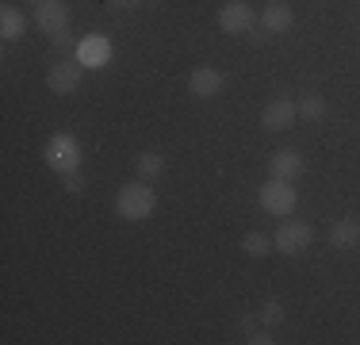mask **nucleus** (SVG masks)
Returning a JSON list of instances; mask_svg holds the SVG:
<instances>
[{
    "mask_svg": "<svg viewBox=\"0 0 360 345\" xmlns=\"http://www.w3.org/2000/svg\"><path fill=\"white\" fill-rule=\"evenodd\" d=\"M153 207H158V192H153L150 180H142V177L131 180V184H123L115 192V211H119V219H127V222L150 219Z\"/></svg>",
    "mask_w": 360,
    "mask_h": 345,
    "instance_id": "obj_1",
    "label": "nucleus"
},
{
    "mask_svg": "<svg viewBox=\"0 0 360 345\" xmlns=\"http://www.w3.org/2000/svg\"><path fill=\"white\" fill-rule=\"evenodd\" d=\"M311 242H314V230H311V222H303V219H284L276 227V234H272V246H276V253H284V257L307 253Z\"/></svg>",
    "mask_w": 360,
    "mask_h": 345,
    "instance_id": "obj_2",
    "label": "nucleus"
},
{
    "mask_svg": "<svg viewBox=\"0 0 360 345\" xmlns=\"http://www.w3.org/2000/svg\"><path fill=\"white\" fill-rule=\"evenodd\" d=\"M257 203L264 207L269 215H291L295 211V203H299V192L291 188V180H264L261 184V192H257Z\"/></svg>",
    "mask_w": 360,
    "mask_h": 345,
    "instance_id": "obj_3",
    "label": "nucleus"
},
{
    "mask_svg": "<svg viewBox=\"0 0 360 345\" xmlns=\"http://www.w3.org/2000/svg\"><path fill=\"white\" fill-rule=\"evenodd\" d=\"M46 165L54 172H77L81 169V142H77L73 134H54L46 142Z\"/></svg>",
    "mask_w": 360,
    "mask_h": 345,
    "instance_id": "obj_4",
    "label": "nucleus"
},
{
    "mask_svg": "<svg viewBox=\"0 0 360 345\" xmlns=\"http://www.w3.org/2000/svg\"><path fill=\"white\" fill-rule=\"evenodd\" d=\"M81 73H84V65L65 54V58H58V62L46 69V89L54 92V96H73L77 84H81Z\"/></svg>",
    "mask_w": 360,
    "mask_h": 345,
    "instance_id": "obj_5",
    "label": "nucleus"
},
{
    "mask_svg": "<svg viewBox=\"0 0 360 345\" xmlns=\"http://www.w3.org/2000/svg\"><path fill=\"white\" fill-rule=\"evenodd\" d=\"M35 23H39V31L50 34V42L62 39V34H70V8H65V0L35 4Z\"/></svg>",
    "mask_w": 360,
    "mask_h": 345,
    "instance_id": "obj_6",
    "label": "nucleus"
},
{
    "mask_svg": "<svg viewBox=\"0 0 360 345\" xmlns=\"http://www.w3.org/2000/svg\"><path fill=\"white\" fill-rule=\"evenodd\" d=\"M253 23H257V12L245 0H226L219 8V27L226 34H245V31H253Z\"/></svg>",
    "mask_w": 360,
    "mask_h": 345,
    "instance_id": "obj_7",
    "label": "nucleus"
},
{
    "mask_svg": "<svg viewBox=\"0 0 360 345\" xmlns=\"http://www.w3.org/2000/svg\"><path fill=\"white\" fill-rule=\"evenodd\" d=\"M295 119H299V104H295V100H288V96L264 104V111H261L264 131H288V127L295 123Z\"/></svg>",
    "mask_w": 360,
    "mask_h": 345,
    "instance_id": "obj_8",
    "label": "nucleus"
},
{
    "mask_svg": "<svg viewBox=\"0 0 360 345\" xmlns=\"http://www.w3.org/2000/svg\"><path fill=\"white\" fill-rule=\"evenodd\" d=\"M77 62H81L84 69H100L111 62V42L104 39V34H89V39L77 42Z\"/></svg>",
    "mask_w": 360,
    "mask_h": 345,
    "instance_id": "obj_9",
    "label": "nucleus"
},
{
    "mask_svg": "<svg viewBox=\"0 0 360 345\" xmlns=\"http://www.w3.org/2000/svg\"><path fill=\"white\" fill-rule=\"evenodd\" d=\"M188 92H192L195 100H211L222 92V73L215 65H200L192 69V77H188Z\"/></svg>",
    "mask_w": 360,
    "mask_h": 345,
    "instance_id": "obj_10",
    "label": "nucleus"
},
{
    "mask_svg": "<svg viewBox=\"0 0 360 345\" xmlns=\"http://www.w3.org/2000/svg\"><path fill=\"white\" fill-rule=\"evenodd\" d=\"M291 23H295V8L288 4V0H269L261 12V27L269 34H284L291 31Z\"/></svg>",
    "mask_w": 360,
    "mask_h": 345,
    "instance_id": "obj_11",
    "label": "nucleus"
},
{
    "mask_svg": "<svg viewBox=\"0 0 360 345\" xmlns=\"http://www.w3.org/2000/svg\"><path fill=\"white\" fill-rule=\"evenodd\" d=\"M303 169H307V161H303V153H299V150H276V153H272V161H269V172L276 180H299V177H303Z\"/></svg>",
    "mask_w": 360,
    "mask_h": 345,
    "instance_id": "obj_12",
    "label": "nucleus"
},
{
    "mask_svg": "<svg viewBox=\"0 0 360 345\" xmlns=\"http://www.w3.org/2000/svg\"><path fill=\"white\" fill-rule=\"evenodd\" d=\"M330 246L338 249H356L360 246V219H338L330 227Z\"/></svg>",
    "mask_w": 360,
    "mask_h": 345,
    "instance_id": "obj_13",
    "label": "nucleus"
},
{
    "mask_svg": "<svg viewBox=\"0 0 360 345\" xmlns=\"http://www.w3.org/2000/svg\"><path fill=\"white\" fill-rule=\"evenodd\" d=\"M23 31H27V15H23L15 4H4V8H0V34H4V42L23 39Z\"/></svg>",
    "mask_w": 360,
    "mask_h": 345,
    "instance_id": "obj_14",
    "label": "nucleus"
},
{
    "mask_svg": "<svg viewBox=\"0 0 360 345\" xmlns=\"http://www.w3.org/2000/svg\"><path fill=\"white\" fill-rule=\"evenodd\" d=\"M134 169H139V177H142V180H158L161 172H165V153H158V150H146V153H139V161H134Z\"/></svg>",
    "mask_w": 360,
    "mask_h": 345,
    "instance_id": "obj_15",
    "label": "nucleus"
},
{
    "mask_svg": "<svg viewBox=\"0 0 360 345\" xmlns=\"http://www.w3.org/2000/svg\"><path fill=\"white\" fill-rule=\"evenodd\" d=\"M272 249H276V246H272V238L264 234V230H250V234L242 238V253L245 257H269Z\"/></svg>",
    "mask_w": 360,
    "mask_h": 345,
    "instance_id": "obj_16",
    "label": "nucleus"
},
{
    "mask_svg": "<svg viewBox=\"0 0 360 345\" xmlns=\"http://www.w3.org/2000/svg\"><path fill=\"white\" fill-rule=\"evenodd\" d=\"M326 111H330V104H326L322 92H307V96L299 100V119H311L314 123V119H322Z\"/></svg>",
    "mask_w": 360,
    "mask_h": 345,
    "instance_id": "obj_17",
    "label": "nucleus"
},
{
    "mask_svg": "<svg viewBox=\"0 0 360 345\" xmlns=\"http://www.w3.org/2000/svg\"><path fill=\"white\" fill-rule=\"evenodd\" d=\"M257 318H261L264 326H280V322H284V307H280L276 299H269V303L257 310Z\"/></svg>",
    "mask_w": 360,
    "mask_h": 345,
    "instance_id": "obj_18",
    "label": "nucleus"
},
{
    "mask_svg": "<svg viewBox=\"0 0 360 345\" xmlns=\"http://www.w3.org/2000/svg\"><path fill=\"white\" fill-rule=\"evenodd\" d=\"M65 192H70V196H81V192H84L81 172H65Z\"/></svg>",
    "mask_w": 360,
    "mask_h": 345,
    "instance_id": "obj_19",
    "label": "nucleus"
},
{
    "mask_svg": "<svg viewBox=\"0 0 360 345\" xmlns=\"http://www.w3.org/2000/svg\"><path fill=\"white\" fill-rule=\"evenodd\" d=\"M245 341H250V345H272L276 338H272V326H269V330H253V334H250V338H245Z\"/></svg>",
    "mask_w": 360,
    "mask_h": 345,
    "instance_id": "obj_20",
    "label": "nucleus"
},
{
    "mask_svg": "<svg viewBox=\"0 0 360 345\" xmlns=\"http://www.w3.org/2000/svg\"><path fill=\"white\" fill-rule=\"evenodd\" d=\"M257 322H261V318H253V315H242V318H238V326H242L245 334H253V330H257Z\"/></svg>",
    "mask_w": 360,
    "mask_h": 345,
    "instance_id": "obj_21",
    "label": "nucleus"
},
{
    "mask_svg": "<svg viewBox=\"0 0 360 345\" xmlns=\"http://www.w3.org/2000/svg\"><path fill=\"white\" fill-rule=\"evenodd\" d=\"M111 4H131V0H111Z\"/></svg>",
    "mask_w": 360,
    "mask_h": 345,
    "instance_id": "obj_22",
    "label": "nucleus"
},
{
    "mask_svg": "<svg viewBox=\"0 0 360 345\" xmlns=\"http://www.w3.org/2000/svg\"><path fill=\"white\" fill-rule=\"evenodd\" d=\"M27 4H46V0H27Z\"/></svg>",
    "mask_w": 360,
    "mask_h": 345,
    "instance_id": "obj_23",
    "label": "nucleus"
}]
</instances>
